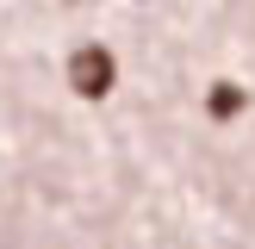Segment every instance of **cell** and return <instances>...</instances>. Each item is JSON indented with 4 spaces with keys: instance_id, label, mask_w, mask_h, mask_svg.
I'll return each instance as SVG.
<instances>
[{
    "instance_id": "cell-1",
    "label": "cell",
    "mask_w": 255,
    "mask_h": 249,
    "mask_svg": "<svg viewBox=\"0 0 255 249\" xmlns=\"http://www.w3.org/2000/svg\"><path fill=\"white\" fill-rule=\"evenodd\" d=\"M112 50H100V44H87V50H75L69 56V81H75V94H87V100H100V94H112Z\"/></svg>"
},
{
    "instance_id": "cell-2",
    "label": "cell",
    "mask_w": 255,
    "mask_h": 249,
    "mask_svg": "<svg viewBox=\"0 0 255 249\" xmlns=\"http://www.w3.org/2000/svg\"><path fill=\"white\" fill-rule=\"evenodd\" d=\"M237 106H243V94H237L231 81H218V94H212V119H231Z\"/></svg>"
}]
</instances>
